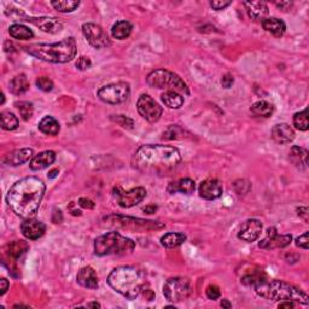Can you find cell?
<instances>
[{"label":"cell","instance_id":"6da1fadb","mask_svg":"<svg viewBox=\"0 0 309 309\" xmlns=\"http://www.w3.org/2000/svg\"><path fill=\"white\" fill-rule=\"evenodd\" d=\"M45 190V184L39 178H23L10 187L6 202L19 217L25 220L33 219L39 210Z\"/></svg>","mask_w":309,"mask_h":309},{"label":"cell","instance_id":"7a4b0ae2","mask_svg":"<svg viewBox=\"0 0 309 309\" xmlns=\"http://www.w3.org/2000/svg\"><path fill=\"white\" fill-rule=\"evenodd\" d=\"M180 162V151L170 145H143L132 157V166L137 170L150 174H167Z\"/></svg>","mask_w":309,"mask_h":309},{"label":"cell","instance_id":"3957f363","mask_svg":"<svg viewBox=\"0 0 309 309\" xmlns=\"http://www.w3.org/2000/svg\"><path fill=\"white\" fill-rule=\"evenodd\" d=\"M107 283L116 292L128 300H136L145 291L144 273L133 266H120L112 271Z\"/></svg>","mask_w":309,"mask_h":309},{"label":"cell","instance_id":"277c9868","mask_svg":"<svg viewBox=\"0 0 309 309\" xmlns=\"http://www.w3.org/2000/svg\"><path fill=\"white\" fill-rule=\"evenodd\" d=\"M30 56L40 60L55 64H64L73 60L76 55V42L74 38H68L55 43H35L23 48Z\"/></svg>","mask_w":309,"mask_h":309},{"label":"cell","instance_id":"5b68a950","mask_svg":"<svg viewBox=\"0 0 309 309\" xmlns=\"http://www.w3.org/2000/svg\"><path fill=\"white\" fill-rule=\"evenodd\" d=\"M255 291L270 301H291L304 305L309 303L308 295L303 290L283 280H264L255 286Z\"/></svg>","mask_w":309,"mask_h":309},{"label":"cell","instance_id":"8992f818","mask_svg":"<svg viewBox=\"0 0 309 309\" xmlns=\"http://www.w3.org/2000/svg\"><path fill=\"white\" fill-rule=\"evenodd\" d=\"M136 244L129 238L123 237L119 232H109L95 240V254L97 256H126L133 253Z\"/></svg>","mask_w":309,"mask_h":309},{"label":"cell","instance_id":"52a82bcc","mask_svg":"<svg viewBox=\"0 0 309 309\" xmlns=\"http://www.w3.org/2000/svg\"><path fill=\"white\" fill-rule=\"evenodd\" d=\"M147 85L153 89L175 91L179 93L190 95L189 89L178 74L167 69H156L147 75Z\"/></svg>","mask_w":309,"mask_h":309},{"label":"cell","instance_id":"ba28073f","mask_svg":"<svg viewBox=\"0 0 309 309\" xmlns=\"http://www.w3.org/2000/svg\"><path fill=\"white\" fill-rule=\"evenodd\" d=\"M104 221L107 226L122 228V230H129L133 232L138 231H152L164 228V224L157 223V221H149L137 217L122 216V215H110L104 217Z\"/></svg>","mask_w":309,"mask_h":309},{"label":"cell","instance_id":"9c48e42d","mask_svg":"<svg viewBox=\"0 0 309 309\" xmlns=\"http://www.w3.org/2000/svg\"><path fill=\"white\" fill-rule=\"evenodd\" d=\"M191 294V283L187 278L175 277L168 279L163 285V295L168 301L180 302Z\"/></svg>","mask_w":309,"mask_h":309},{"label":"cell","instance_id":"30bf717a","mask_svg":"<svg viewBox=\"0 0 309 309\" xmlns=\"http://www.w3.org/2000/svg\"><path fill=\"white\" fill-rule=\"evenodd\" d=\"M97 95L104 103L116 105V104H121L128 99L130 87L127 82L110 83V85L103 86L102 89H99Z\"/></svg>","mask_w":309,"mask_h":309},{"label":"cell","instance_id":"8fae6325","mask_svg":"<svg viewBox=\"0 0 309 309\" xmlns=\"http://www.w3.org/2000/svg\"><path fill=\"white\" fill-rule=\"evenodd\" d=\"M113 194L120 207L132 208L145 200L146 190L144 187H134L129 191H125L121 186H116L114 187Z\"/></svg>","mask_w":309,"mask_h":309},{"label":"cell","instance_id":"7c38bea8","mask_svg":"<svg viewBox=\"0 0 309 309\" xmlns=\"http://www.w3.org/2000/svg\"><path fill=\"white\" fill-rule=\"evenodd\" d=\"M137 110L143 119L149 122H157L162 116L163 109L159 103L149 95H142L137 102Z\"/></svg>","mask_w":309,"mask_h":309},{"label":"cell","instance_id":"4fadbf2b","mask_svg":"<svg viewBox=\"0 0 309 309\" xmlns=\"http://www.w3.org/2000/svg\"><path fill=\"white\" fill-rule=\"evenodd\" d=\"M82 33L91 46L95 49H104L110 45V39L102 27L96 23L82 25Z\"/></svg>","mask_w":309,"mask_h":309},{"label":"cell","instance_id":"5bb4252c","mask_svg":"<svg viewBox=\"0 0 309 309\" xmlns=\"http://www.w3.org/2000/svg\"><path fill=\"white\" fill-rule=\"evenodd\" d=\"M292 237L290 234H278L277 228L270 227L267 230V237L260 241L258 247L262 249H275V248H285L291 243Z\"/></svg>","mask_w":309,"mask_h":309},{"label":"cell","instance_id":"9a60e30c","mask_svg":"<svg viewBox=\"0 0 309 309\" xmlns=\"http://www.w3.org/2000/svg\"><path fill=\"white\" fill-rule=\"evenodd\" d=\"M262 224L261 221L256 219L247 220L240 226V230L238 232V238L247 243H253L256 241L261 236Z\"/></svg>","mask_w":309,"mask_h":309},{"label":"cell","instance_id":"2e32d148","mask_svg":"<svg viewBox=\"0 0 309 309\" xmlns=\"http://www.w3.org/2000/svg\"><path fill=\"white\" fill-rule=\"evenodd\" d=\"M25 21L33 23L42 32L49 34H57L63 29L62 21L56 17H26Z\"/></svg>","mask_w":309,"mask_h":309},{"label":"cell","instance_id":"e0dca14e","mask_svg":"<svg viewBox=\"0 0 309 309\" xmlns=\"http://www.w3.org/2000/svg\"><path fill=\"white\" fill-rule=\"evenodd\" d=\"M200 196L207 201H214L223 194V185L216 179H207L200 185Z\"/></svg>","mask_w":309,"mask_h":309},{"label":"cell","instance_id":"ac0fdd59","mask_svg":"<svg viewBox=\"0 0 309 309\" xmlns=\"http://www.w3.org/2000/svg\"><path fill=\"white\" fill-rule=\"evenodd\" d=\"M22 234L27 239L36 240L41 238L46 232V225L35 219H27L21 225Z\"/></svg>","mask_w":309,"mask_h":309},{"label":"cell","instance_id":"d6986e66","mask_svg":"<svg viewBox=\"0 0 309 309\" xmlns=\"http://www.w3.org/2000/svg\"><path fill=\"white\" fill-rule=\"evenodd\" d=\"M271 137L277 144L284 145V144L291 143L295 139V132L288 123H278L272 128Z\"/></svg>","mask_w":309,"mask_h":309},{"label":"cell","instance_id":"ffe728a7","mask_svg":"<svg viewBox=\"0 0 309 309\" xmlns=\"http://www.w3.org/2000/svg\"><path fill=\"white\" fill-rule=\"evenodd\" d=\"M248 15L254 21H263L268 16V6L264 2H244Z\"/></svg>","mask_w":309,"mask_h":309},{"label":"cell","instance_id":"44dd1931","mask_svg":"<svg viewBox=\"0 0 309 309\" xmlns=\"http://www.w3.org/2000/svg\"><path fill=\"white\" fill-rule=\"evenodd\" d=\"M77 284L87 289H97L98 288V277H97L96 271L92 267L87 266L79 271L76 275Z\"/></svg>","mask_w":309,"mask_h":309},{"label":"cell","instance_id":"7402d4cb","mask_svg":"<svg viewBox=\"0 0 309 309\" xmlns=\"http://www.w3.org/2000/svg\"><path fill=\"white\" fill-rule=\"evenodd\" d=\"M55 161L56 153L53 151H43V152H40L33 157L29 163V167L34 172H38V170H42L50 167Z\"/></svg>","mask_w":309,"mask_h":309},{"label":"cell","instance_id":"603a6c76","mask_svg":"<svg viewBox=\"0 0 309 309\" xmlns=\"http://www.w3.org/2000/svg\"><path fill=\"white\" fill-rule=\"evenodd\" d=\"M33 153L34 152H33L32 149L15 150L6 154L4 157V163L12 167L21 166V164L28 162L30 159H33Z\"/></svg>","mask_w":309,"mask_h":309},{"label":"cell","instance_id":"cb8c5ba5","mask_svg":"<svg viewBox=\"0 0 309 309\" xmlns=\"http://www.w3.org/2000/svg\"><path fill=\"white\" fill-rule=\"evenodd\" d=\"M289 159L300 170H305L308 167V151L300 146H292L289 152Z\"/></svg>","mask_w":309,"mask_h":309},{"label":"cell","instance_id":"d4e9b609","mask_svg":"<svg viewBox=\"0 0 309 309\" xmlns=\"http://www.w3.org/2000/svg\"><path fill=\"white\" fill-rule=\"evenodd\" d=\"M194 189H196V184H194V181L192 179H190V178H184V179L178 180L175 183H170L167 191L170 194H174L176 192L191 194L193 193Z\"/></svg>","mask_w":309,"mask_h":309},{"label":"cell","instance_id":"484cf974","mask_svg":"<svg viewBox=\"0 0 309 309\" xmlns=\"http://www.w3.org/2000/svg\"><path fill=\"white\" fill-rule=\"evenodd\" d=\"M262 27H263V29L266 30V32L271 33L272 35L277 36V38L283 36L285 30H286V25H285L284 21L275 17L263 19V21H262Z\"/></svg>","mask_w":309,"mask_h":309},{"label":"cell","instance_id":"4316f807","mask_svg":"<svg viewBox=\"0 0 309 309\" xmlns=\"http://www.w3.org/2000/svg\"><path fill=\"white\" fill-rule=\"evenodd\" d=\"M161 99H162L164 105L169 109H180L185 102L184 96L179 92H175V91H166L161 96Z\"/></svg>","mask_w":309,"mask_h":309},{"label":"cell","instance_id":"83f0119b","mask_svg":"<svg viewBox=\"0 0 309 309\" xmlns=\"http://www.w3.org/2000/svg\"><path fill=\"white\" fill-rule=\"evenodd\" d=\"M133 26L128 21H119L113 26L112 35L117 40H125L132 34Z\"/></svg>","mask_w":309,"mask_h":309},{"label":"cell","instance_id":"f1b7e54d","mask_svg":"<svg viewBox=\"0 0 309 309\" xmlns=\"http://www.w3.org/2000/svg\"><path fill=\"white\" fill-rule=\"evenodd\" d=\"M9 87L13 95L19 96V95H23V93H26L27 91L29 90V81L25 74H19V75L15 76L11 81H10Z\"/></svg>","mask_w":309,"mask_h":309},{"label":"cell","instance_id":"f546056e","mask_svg":"<svg viewBox=\"0 0 309 309\" xmlns=\"http://www.w3.org/2000/svg\"><path fill=\"white\" fill-rule=\"evenodd\" d=\"M39 129L41 130L43 134H48V136H57L60 130V126L59 122L55 117L45 116L40 121Z\"/></svg>","mask_w":309,"mask_h":309},{"label":"cell","instance_id":"4dcf8cb0","mask_svg":"<svg viewBox=\"0 0 309 309\" xmlns=\"http://www.w3.org/2000/svg\"><path fill=\"white\" fill-rule=\"evenodd\" d=\"M29 245L26 243V241L23 240H16L12 241V243H10L6 245V255L10 258H13V260H17L22 256L23 254L26 253L27 250H28Z\"/></svg>","mask_w":309,"mask_h":309},{"label":"cell","instance_id":"1f68e13d","mask_svg":"<svg viewBox=\"0 0 309 309\" xmlns=\"http://www.w3.org/2000/svg\"><path fill=\"white\" fill-rule=\"evenodd\" d=\"M274 112V106L266 100H260L256 102L250 107L251 115L255 117H270Z\"/></svg>","mask_w":309,"mask_h":309},{"label":"cell","instance_id":"d6a6232c","mask_svg":"<svg viewBox=\"0 0 309 309\" xmlns=\"http://www.w3.org/2000/svg\"><path fill=\"white\" fill-rule=\"evenodd\" d=\"M186 240V236L184 233H179V232H170V233L164 234L161 238V244L164 248H175L179 247L180 244H183Z\"/></svg>","mask_w":309,"mask_h":309},{"label":"cell","instance_id":"836d02e7","mask_svg":"<svg viewBox=\"0 0 309 309\" xmlns=\"http://www.w3.org/2000/svg\"><path fill=\"white\" fill-rule=\"evenodd\" d=\"M9 33L13 39L17 40H29L34 36V33L32 32V29H29L28 27L23 25H17V23L10 27Z\"/></svg>","mask_w":309,"mask_h":309},{"label":"cell","instance_id":"e575fe53","mask_svg":"<svg viewBox=\"0 0 309 309\" xmlns=\"http://www.w3.org/2000/svg\"><path fill=\"white\" fill-rule=\"evenodd\" d=\"M264 280H267L266 274L263 273V272H251V273L245 274L243 278H241V283L244 285H247V286H256V285L263 283Z\"/></svg>","mask_w":309,"mask_h":309},{"label":"cell","instance_id":"d590c367","mask_svg":"<svg viewBox=\"0 0 309 309\" xmlns=\"http://www.w3.org/2000/svg\"><path fill=\"white\" fill-rule=\"evenodd\" d=\"M0 120H2V128L5 130H15L19 123L17 116L10 112H3L0 114Z\"/></svg>","mask_w":309,"mask_h":309},{"label":"cell","instance_id":"8d00e7d4","mask_svg":"<svg viewBox=\"0 0 309 309\" xmlns=\"http://www.w3.org/2000/svg\"><path fill=\"white\" fill-rule=\"evenodd\" d=\"M51 5L59 12H73L79 8L80 2H73V0H58V2H51Z\"/></svg>","mask_w":309,"mask_h":309},{"label":"cell","instance_id":"74e56055","mask_svg":"<svg viewBox=\"0 0 309 309\" xmlns=\"http://www.w3.org/2000/svg\"><path fill=\"white\" fill-rule=\"evenodd\" d=\"M294 126L295 128L302 132H305L309 128V121H308V110L304 109L303 112L296 113L294 115Z\"/></svg>","mask_w":309,"mask_h":309},{"label":"cell","instance_id":"f35d334b","mask_svg":"<svg viewBox=\"0 0 309 309\" xmlns=\"http://www.w3.org/2000/svg\"><path fill=\"white\" fill-rule=\"evenodd\" d=\"M16 106H17L19 115L22 116V119L25 121H28L30 117L33 116V112H34V109H33V104L29 102H17L15 104Z\"/></svg>","mask_w":309,"mask_h":309},{"label":"cell","instance_id":"ab89813d","mask_svg":"<svg viewBox=\"0 0 309 309\" xmlns=\"http://www.w3.org/2000/svg\"><path fill=\"white\" fill-rule=\"evenodd\" d=\"M36 86H38L39 90L43 91V92H50L53 89V82L48 76H40L36 79Z\"/></svg>","mask_w":309,"mask_h":309},{"label":"cell","instance_id":"60d3db41","mask_svg":"<svg viewBox=\"0 0 309 309\" xmlns=\"http://www.w3.org/2000/svg\"><path fill=\"white\" fill-rule=\"evenodd\" d=\"M113 121H115L116 123H119L120 126H122L123 128H128V129H132L133 128V121L128 119V117L123 116V115H116L112 117Z\"/></svg>","mask_w":309,"mask_h":309},{"label":"cell","instance_id":"b9f144b4","mask_svg":"<svg viewBox=\"0 0 309 309\" xmlns=\"http://www.w3.org/2000/svg\"><path fill=\"white\" fill-rule=\"evenodd\" d=\"M206 294H207V297L209 298V300H217V298H220L221 296V291L220 289L216 286V285H209V286L207 288L206 290Z\"/></svg>","mask_w":309,"mask_h":309},{"label":"cell","instance_id":"7bdbcfd3","mask_svg":"<svg viewBox=\"0 0 309 309\" xmlns=\"http://www.w3.org/2000/svg\"><path fill=\"white\" fill-rule=\"evenodd\" d=\"M308 236H309V232H304L302 236L296 238V245H297V247H300V248H302V249L307 250L309 248Z\"/></svg>","mask_w":309,"mask_h":309},{"label":"cell","instance_id":"ee69618b","mask_svg":"<svg viewBox=\"0 0 309 309\" xmlns=\"http://www.w3.org/2000/svg\"><path fill=\"white\" fill-rule=\"evenodd\" d=\"M228 5H231V2H227V0H214V2L210 3V6L216 11H220V10H224L225 8H227Z\"/></svg>","mask_w":309,"mask_h":309},{"label":"cell","instance_id":"f6af8a7d","mask_svg":"<svg viewBox=\"0 0 309 309\" xmlns=\"http://www.w3.org/2000/svg\"><path fill=\"white\" fill-rule=\"evenodd\" d=\"M91 64H92V63H91L89 57H80V58L77 59V62H76L77 69H80V70L89 69L91 67Z\"/></svg>","mask_w":309,"mask_h":309},{"label":"cell","instance_id":"bcb514c9","mask_svg":"<svg viewBox=\"0 0 309 309\" xmlns=\"http://www.w3.org/2000/svg\"><path fill=\"white\" fill-rule=\"evenodd\" d=\"M233 82L234 79L231 74H226V75H224L223 79H221V85H223L224 89H230V87L233 85Z\"/></svg>","mask_w":309,"mask_h":309},{"label":"cell","instance_id":"7dc6e473","mask_svg":"<svg viewBox=\"0 0 309 309\" xmlns=\"http://www.w3.org/2000/svg\"><path fill=\"white\" fill-rule=\"evenodd\" d=\"M79 204L82 208H86V209H92V208L95 207V203H93L91 200H87V198H80Z\"/></svg>","mask_w":309,"mask_h":309},{"label":"cell","instance_id":"c3c4849f","mask_svg":"<svg viewBox=\"0 0 309 309\" xmlns=\"http://www.w3.org/2000/svg\"><path fill=\"white\" fill-rule=\"evenodd\" d=\"M297 215H298V216H301L302 219H303L305 223H307V221H308V208L307 207L297 208Z\"/></svg>","mask_w":309,"mask_h":309},{"label":"cell","instance_id":"681fc988","mask_svg":"<svg viewBox=\"0 0 309 309\" xmlns=\"http://www.w3.org/2000/svg\"><path fill=\"white\" fill-rule=\"evenodd\" d=\"M9 286H10L9 281L6 280V279H4V278H3V279L0 280V295H4L5 292L8 291Z\"/></svg>","mask_w":309,"mask_h":309},{"label":"cell","instance_id":"f907efd6","mask_svg":"<svg viewBox=\"0 0 309 309\" xmlns=\"http://www.w3.org/2000/svg\"><path fill=\"white\" fill-rule=\"evenodd\" d=\"M275 5H277L279 9L284 10V11H288V10H290V8L292 6V3L280 2V3H275Z\"/></svg>","mask_w":309,"mask_h":309},{"label":"cell","instance_id":"816d5d0a","mask_svg":"<svg viewBox=\"0 0 309 309\" xmlns=\"http://www.w3.org/2000/svg\"><path fill=\"white\" fill-rule=\"evenodd\" d=\"M156 210H157V207L153 206V204H151V206H147V207L144 208V211H145L146 214H153Z\"/></svg>","mask_w":309,"mask_h":309},{"label":"cell","instance_id":"f5cc1de1","mask_svg":"<svg viewBox=\"0 0 309 309\" xmlns=\"http://www.w3.org/2000/svg\"><path fill=\"white\" fill-rule=\"evenodd\" d=\"M295 304L291 301H283V303L279 304V308H294Z\"/></svg>","mask_w":309,"mask_h":309},{"label":"cell","instance_id":"db71d44e","mask_svg":"<svg viewBox=\"0 0 309 309\" xmlns=\"http://www.w3.org/2000/svg\"><path fill=\"white\" fill-rule=\"evenodd\" d=\"M221 307L228 309V308L232 307V304L227 300H223V301H221Z\"/></svg>","mask_w":309,"mask_h":309},{"label":"cell","instance_id":"11a10c76","mask_svg":"<svg viewBox=\"0 0 309 309\" xmlns=\"http://www.w3.org/2000/svg\"><path fill=\"white\" fill-rule=\"evenodd\" d=\"M87 307H90V308H100V304L98 303V302H91V303L87 304Z\"/></svg>","mask_w":309,"mask_h":309},{"label":"cell","instance_id":"9f6ffc18","mask_svg":"<svg viewBox=\"0 0 309 309\" xmlns=\"http://www.w3.org/2000/svg\"><path fill=\"white\" fill-rule=\"evenodd\" d=\"M57 174H58V169H55V170H51L49 174V178L50 179H53V178H56Z\"/></svg>","mask_w":309,"mask_h":309},{"label":"cell","instance_id":"6f0895ef","mask_svg":"<svg viewBox=\"0 0 309 309\" xmlns=\"http://www.w3.org/2000/svg\"><path fill=\"white\" fill-rule=\"evenodd\" d=\"M4 100H5V96L4 93H2V104H4Z\"/></svg>","mask_w":309,"mask_h":309}]
</instances>
